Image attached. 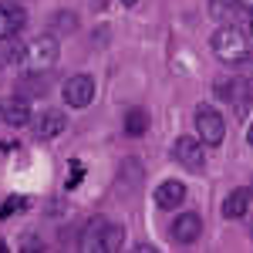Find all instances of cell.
Wrapping results in <instances>:
<instances>
[{
    "mask_svg": "<svg viewBox=\"0 0 253 253\" xmlns=\"http://www.w3.org/2000/svg\"><path fill=\"white\" fill-rule=\"evenodd\" d=\"M81 179H84V166H81L78 159H71V166H68V189H75Z\"/></svg>",
    "mask_w": 253,
    "mask_h": 253,
    "instance_id": "obj_18",
    "label": "cell"
},
{
    "mask_svg": "<svg viewBox=\"0 0 253 253\" xmlns=\"http://www.w3.org/2000/svg\"><path fill=\"white\" fill-rule=\"evenodd\" d=\"M61 58V41L58 34H38L34 41L20 44V61L24 68H34V71H44V68H54Z\"/></svg>",
    "mask_w": 253,
    "mask_h": 253,
    "instance_id": "obj_3",
    "label": "cell"
},
{
    "mask_svg": "<svg viewBox=\"0 0 253 253\" xmlns=\"http://www.w3.org/2000/svg\"><path fill=\"white\" fill-rule=\"evenodd\" d=\"M169 233H172V243L189 247V243H196L199 233H203V219H199V213H179L172 219V226H169Z\"/></svg>",
    "mask_w": 253,
    "mask_h": 253,
    "instance_id": "obj_10",
    "label": "cell"
},
{
    "mask_svg": "<svg viewBox=\"0 0 253 253\" xmlns=\"http://www.w3.org/2000/svg\"><path fill=\"white\" fill-rule=\"evenodd\" d=\"M122 3H125V7H135V3H138V0H122Z\"/></svg>",
    "mask_w": 253,
    "mask_h": 253,
    "instance_id": "obj_21",
    "label": "cell"
},
{
    "mask_svg": "<svg viewBox=\"0 0 253 253\" xmlns=\"http://www.w3.org/2000/svg\"><path fill=\"white\" fill-rule=\"evenodd\" d=\"M182 203H186V182L166 179V182L156 189V206L159 210H179Z\"/></svg>",
    "mask_w": 253,
    "mask_h": 253,
    "instance_id": "obj_12",
    "label": "cell"
},
{
    "mask_svg": "<svg viewBox=\"0 0 253 253\" xmlns=\"http://www.w3.org/2000/svg\"><path fill=\"white\" fill-rule=\"evenodd\" d=\"M24 206H27V199H24V196H7V199H3V206H0V219H7V216L20 213Z\"/></svg>",
    "mask_w": 253,
    "mask_h": 253,
    "instance_id": "obj_17",
    "label": "cell"
},
{
    "mask_svg": "<svg viewBox=\"0 0 253 253\" xmlns=\"http://www.w3.org/2000/svg\"><path fill=\"white\" fill-rule=\"evenodd\" d=\"M125 243V226L108 216H91L81 230V250L84 253H115Z\"/></svg>",
    "mask_w": 253,
    "mask_h": 253,
    "instance_id": "obj_1",
    "label": "cell"
},
{
    "mask_svg": "<svg viewBox=\"0 0 253 253\" xmlns=\"http://www.w3.org/2000/svg\"><path fill=\"white\" fill-rule=\"evenodd\" d=\"M247 142H250V149H253V125L247 128Z\"/></svg>",
    "mask_w": 253,
    "mask_h": 253,
    "instance_id": "obj_20",
    "label": "cell"
},
{
    "mask_svg": "<svg viewBox=\"0 0 253 253\" xmlns=\"http://www.w3.org/2000/svg\"><path fill=\"white\" fill-rule=\"evenodd\" d=\"M250 38H253V14H250Z\"/></svg>",
    "mask_w": 253,
    "mask_h": 253,
    "instance_id": "obj_22",
    "label": "cell"
},
{
    "mask_svg": "<svg viewBox=\"0 0 253 253\" xmlns=\"http://www.w3.org/2000/svg\"><path fill=\"white\" fill-rule=\"evenodd\" d=\"M31 101L24 95H14L7 98V101H0V122L3 125H10V128H24V125H31Z\"/></svg>",
    "mask_w": 253,
    "mask_h": 253,
    "instance_id": "obj_9",
    "label": "cell"
},
{
    "mask_svg": "<svg viewBox=\"0 0 253 253\" xmlns=\"http://www.w3.org/2000/svg\"><path fill=\"white\" fill-rule=\"evenodd\" d=\"M17 91H20V95H27V101H31V98H41L44 91H47V81H44V78H31V75H27V78L17 81Z\"/></svg>",
    "mask_w": 253,
    "mask_h": 253,
    "instance_id": "obj_16",
    "label": "cell"
},
{
    "mask_svg": "<svg viewBox=\"0 0 253 253\" xmlns=\"http://www.w3.org/2000/svg\"><path fill=\"white\" fill-rule=\"evenodd\" d=\"M210 47H213V54L223 64H240V61L250 58V34L240 24H223V27L213 31Z\"/></svg>",
    "mask_w": 253,
    "mask_h": 253,
    "instance_id": "obj_2",
    "label": "cell"
},
{
    "mask_svg": "<svg viewBox=\"0 0 253 253\" xmlns=\"http://www.w3.org/2000/svg\"><path fill=\"white\" fill-rule=\"evenodd\" d=\"M172 156H175V162H179L182 169H189V172H199V169L206 166V152H203L199 135H179L172 142Z\"/></svg>",
    "mask_w": 253,
    "mask_h": 253,
    "instance_id": "obj_7",
    "label": "cell"
},
{
    "mask_svg": "<svg viewBox=\"0 0 253 253\" xmlns=\"http://www.w3.org/2000/svg\"><path fill=\"white\" fill-rule=\"evenodd\" d=\"M250 240H253V226H250Z\"/></svg>",
    "mask_w": 253,
    "mask_h": 253,
    "instance_id": "obj_23",
    "label": "cell"
},
{
    "mask_svg": "<svg viewBox=\"0 0 253 253\" xmlns=\"http://www.w3.org/2000/svg\"><path fill=\"white\" fill-rule=\"evenodd\" d=\"M250 203H253V189L250 186H236V189H230L226 199H223V216H226V219H240V216L250 210Z\"/></svg>",
    "mask_w": 253,
    "mask_h": 253,
    "instance_id": "obj_13",
    "label": "cell"
},
{
    "mask_svg": "<svg viewBox=\"0 0 253 253\" xmlns=\"http://www.w3.org/2000/svg\"><path fill=\"white\" fill-rule=\"evenodd\" d=\"M240 10H243V7H236L233 0H210V14H213L216 20H223V24H236Z\"/></svg>",
    "mask_w": 253,
    "mask_h": 253,
    "instance_id": "obj_15",
    "label": "cell"
},
{
    "mask_svg": "<svg viewBox=\"0 0 253 253\" xmlns=\"http://www.w3.org/2000/svg\"><path fill=\"white\" fill-rule=\"evenodd\" d=\"M64 128H68V115H64L61 108H44L38 115H31V135L38 138V142H51V138H58Z\"/></svg>",
    "mask_w": 253,
    "mask_h": 253,
    "instance_id": "obj_6",
    "label": "cell"
},
{
    "mask_svg": "<svg viewBox=\"0 0 253 253\" xmlns=\"http://www.w3.org/2000/svg\"><path fill=\"white\" fill-rule=\"evenodd\" d=\"M196 135H199L203 145H210V149L223 145V138H226V122H223V115L216 112L213 105H199V108H196Z\"/></svg>",
    "mask_w": 253,
    "mask_h": 253,
    "instance_id": "obj_5",
    "label": "cell"
},
{
    "mask_svg": "<svg viewBox=\"0 0 253 253\" xmlns=\"http://www.w3.org/2000/svg\"><path fill=\"white\" fill-rule=\"evenodd\" d=\"M236 7H243V10H253V0H233Z\"/></svg>",
    "mask_w": 253,
    "mask_h": 253,
    "instance_id": "obj_19",
    "label": "cell"
},
{
    "mask_svg": "<svg viewBox=\"0 0 253 253\" xmlns=\"http://www.w3.org/2000/svg\"><path fill=\"white\" fill-rule=\"evenodd\" d=\"M149 132V112L138 105V108H128L125 112V135L128 138H138V135H145Z\"/></svg>",
    "mask_w": 253,
    "mask_h": 253,
    "instance_id": "obj_14",
    "label": "cell"
},
{
    "mask_svg": "<svg viewBox=\"0 0 253 253\" xmlns=\"http://www.w3.org/2000/svg\"><path fill=\"white\" fill-rule=\"evenodd\" d=\"M216 98H223L230 108H233L236 118H247L253 108V81H247L243 75L240 78H226L216 84Z\"/></svg>",
    "mask_w": 253,
    "mask_h": 253,
    "instance_id": "obj_4",
    "label": "cell"
},
{
    "mask_svg": "<svg viewBox=\"0 0 253 253\" xmlns=\"http://www.w3.org/2000/svg\"><path fill=\"white\" fill-rule=\"evenodd\" d=\"M61 98L71 108H88L95 101V78L91 75H71L64 81V88H61Z\"/></svg>",
    "mask_w": 253,
    "mask_h": 253,
    "instance_id": "obj_8",
    "label": "cell"
},
{
    "mask_svg": "<svg viewBox=\"0 0 253 253\" xmlns=\"http://www.w3.org/2000/svg\"><path fill=\"white\" fill-rule=\"evenodd\" d=\"M24 7L20 3H0V41H14L24 31Z\"/></svg>",
    "mask_w": 253,
    "mask_h": 253,
    "instance_id": "obj_11",
    "label": "cell"
}]
</instances>
